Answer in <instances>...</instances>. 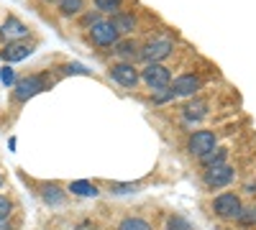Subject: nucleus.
I'll return each instance as SVG.
<instances>
[{
	"label": "nucleus",
	"instance_id": "obj_7",
	"mask_svg": "<svg viewBox=\"0 0 256 230\" xmlns=\"http://www.w3.org/2000/svg\"><path fill=\"white\" fill-rule=\"evenodd\" d=\"M110 77L123 87H136L138 79H141L138 69L134 67V61H118V64H113L110 67Z\"/></svg>",
	"mask_w": 256,
	"mask_h": 230
},
{
	"label": "nucleus",
	"instance_id": "obj_14",
	"mask_svg": "<svg viewBox=\"0 0 256 230\" xmlns=\"http://www.w3.org/2000/svg\"><path fill=\"white\" fill-rule=\"evenodd\" d=\"M208 115V102L195 100V102H187L184 105V118L187 120H202Z\"/></svg>",
	"mask_w": 256,
	"mask_h": 230
},
{
	"label": "nucleus",
	"instance_id": "obj_21",
	"mask_svg": "<svg viewBox=\"0 0 256 230\" xmlns=\"http://www.w3.org/2000/svg\"><path fill=\"white\" fill-rule=\"evenodd\" d=\"M166 230H192V225L182 215H172V218L166 220Z\"/></svg>",
	"mask_w": 256,
	"mask_h": 230
},
{
	"label": "nucleus",
	"instance_id": "obj_24",
	"mask_svg": "<svg viewBox=\"0 0 256 230\" xmlns=\"http://www.w3.org/2000/svg\"><path fill=\"white\" fill-rule=\"evenodd\" d=\"M0 79H3V85H13V79H16L13 69L10 67H3V69H0Z\"/></svg>",
	"mask_w": 256,
	"mask_h": 230
},
{
	"label": "nucleus",
	"instance_id": "obj_20",
	"mask_svg": "<svg viewBox=\"0 0 256 230\" xmlns=\"http://www.w3.org/2000/svg\"><path fill=\"white\" fill-rule=\"evenodd\" d=\"M123 5V0H95V8L100 13H118Z\"/></svg>",
	"mask_w": 256,
	"mask_h": 230
},
{
	"label": "nucleus",
	"instance_id": "obj_2",
	"mask_svg": "<svg viewBox=\"0 0 256 230\" xmlns=\"http://www.w3.org/2000/svg\"><path fill=\"white\" fill-rule=\"evenodd\" d=\"M212 213L223 220H238V215L244 213V205H241V197L233 195V192H223L212 200Z\"/></svg>",
	"mask_w": 256,
	"mask_h": 230
},
{
	"label": "nucleus",
	"instance_id": "obj_9",
	"mask_svg": "<svg viewBox=\"0 0 256 230\" xmlns=\"http://www.w3.org/2000/svg\"><path fill=\"white\" fill-rule=\"evenodd\" d=\"M200 77H195V74H182V77H177L174 82H172V92H174V97H190V95H195L198 90H200Z\"/></svg>",
	"mask_w": 256,
	"mask_h": 230
},
{
	"label": "nucleus",
	"instance_id": "obj_10",
	"mask_svg": "<svg viewBox=\"0 0 256 230\" xmlns=\"http://www.w3.org/2000/svg\"><path fill=\"white\" fill-rule=\"evenodd\" d=\"M0 36H3V41H18V38H26L28 36V26L26 23H20L18 18H8L6 23H3V28H0Z\"/></svg>",
	"mask_w": 256,
	"mask_h": 230
},
{
	"label": "nucleus",
	"instance_id": "obj_4",
	"mask_svg": "<svg viewBox=\"0 0 256 230\" xmlns=\"http://www.w3.org/2000/svg\"><path fill=\"white\" fill-rule=\"evenodd\" d=\"M90 38H92V44L98 46H116L118 44V28L110 23V20H98V23L90 26Z\"/></svg>",
	"mask_w": 256,
	"mask_h": 230
},
{
	"label": "nucleus",
	"instance_id": "obj_23",
	"mask_svg": "<svg viewBox=\"0 0 256 230\" xmlns=\"http://www.w3.org/2000/svg\"><path fill=\"white\" fill-rule=\"evenodd\" d=\"M8 215H10V200L0 197V220H8Z\"/></svg>",
	"mask_w": 256,
	"mask_h": 230
},
{
	"label": "nucleus",
	"instance_id": "obj_6",
	"mask_svg": "<svg viewBox=\"0 0 256 230\" xmlns=\"http://www.w3.org/2000/svg\"><path fill=\"white\" fill-rule=\"evenodd\" d=\"M216 143H218V138H216V133H212V131H195V133L190 136V141H187V151L192 156L200 159L208 151L216 149Z\"/></svg>",
	"mask_w": 256,
	"mask_h": 230
},
{
	"label": "nucleus",
	"instance_id": "obj_27",
	"mask_svg": "<svg viewBox=\"0 0 256 230\" xmlns=\"http://www.w3.org/2000/svg\"><path fill=\"white\" fill-rule=\"evenodd\" d=\"M77 230H90V223H84V225H80Z\"/></svg>",
	"mask_w": 256,
	"mask_h": 230
},
{
	"label": "nucleus",
	"instance_id": "obj_1",
	"mask_svg": "<svg viewBox=\"0 0 256 230\" xmlns=\"http://www.w3.org/2000/svg\"><path fill=\"white\" fill-rule=\"evenodd\" d=\"M141 79L154 92H162V90H166L169 85H172V72H169L162 61H148V64L144 67V72H141Z\"/></svg>",
	"mask_w": 256,
	"mask_h": 230
},
{
	"label": "nucleus",
	"instance_id": "obj_28",
	"mask_svg": "<svg viewBox=\"0 0 256 230\" xmlns=\"http://www.w3.org/2000/svg\"><path fill=\"white\" fill-rule=\"evenodd\" d=\"M251 215H254V223H256V205H254V210H251Z\"/></svg>",
	"mask_w": 256,
	"mask_h": 230
},
{
	"label": "nucleus",
	"instance_id": "obj_22",
	"mask_svg": "<svg viewBox=\"0 0 256 230\" xmlns=\"http://www.w3.org/2000/svg\"><path fill=\"white\" fill-rule=\"evenodd\" d=\"M110 190H113L116 195H131V192L138 190V184H118V182H113V184H110Z\"/></svg>",
	"mask_w": 256,
	"mask_h": 230
},
{
	"label": "nucleus",
	"instance_id": "obj_13",
	"mask_svg": "<svg viewBox=\"0 0 256 230\" xmlns=\"http://www.w3.org/2000/svg\"><path fill=\"white\" fill-rule=\"evenodd\" d=\"M110 23L118 28V33H131L134 28H136V18L131 15V13H113V18H110Z\"/></svg>",
	"mask_w": 256,
	"mask_h": 230
},
{
	"label": "nucleus",
	"instance_id": "obj_18",
	"mask_svg": "<svg viewBox=\"0 0 256 230\" xmlns=\"http://www.w3.org/2000/svg\"><path fill=\"white\" fill-rule=\"evenodd\" d=\"M118 230H152V225L141 218H123L118 223Z\"/></svg>",
	"mask_w": 256,
	"mask_h": 230
},
{
	"label": "nucleus",
	"instance_id": "obj_5",
	"mask_svg": "<svg viewBox=\"0 0 256 230\" xmlns=\"http://www.w3.org/2000/svg\"><path fill=\"white\" fill-rule=\"evenodd\" d=\"M46 87H49V85H46V79H44V77H38V74H34V77H26V79L16 82L13 95H16V100H18V102H26V100H31L34 95L44 92Z\"/></svg>",
	"mask_w": 256,
	"mask_h": 230
},
{
	"label": "nucleus",
	"instance_id": "obj_8",
	"mask_svg": "<svg viewBox=\"0 0 256 230\" xmlns=\"http://www.w3.org/2000/svg\"><path fill=\"white\" fill-rule=\"evenodd\" d=\"M172 49H174V44L169 38H154L141 49V59L144 61H162L172 54Z\"/></svg>",
	"mask_w": 256,
	"mask_h": 230
},
{
	"label": "nucleus",
	"instance_id": "obj_19",
	"mask_svg": "<svg viewBox=\"0 0 256 230\" xmlns=\"http://www.w3.org/2000/svg\"><path fill=\"white\" fill-rule=\"evenodd\" d=\"M44 202L46 205H62L64 202V195H62V190L56 184H46L44 187Z\"/></svg>",
	"mask_w": 256,
	"mask_h": 230
},
{
	"label": "nucleus",
	"instance_id": "obj_30",
	"mask_svg": "<svg viewBox=\"0 0 256 230\" xmlns=\"http://www.w3.org/2000/svg\"><path fill=\"white\" fill-rule=\"evenodd\" d=\"M0 184H3V179H0Z\"/></svg>",
	"mask_w": 256,
	"mask_h": 230
},
{
	"label": "nucleus",
	"instance_id": "obj_11",
	"mask_svg": "<svg viewBox=\"0 0 256 230\" xmlns=\"http://www.w3.org/2000/svg\"><path fill=\"white\" fill-rule=\"evenodd\" d=\"M34 54V46L31 44H24V41H10V44L0 51V56H3L6 61H24Z\"/></svg>",
	"mask_w": 256,
	"mask_h": 230
},
{
	"label": "nucleus",
	"instance_id": "obj_3",
	"mask_svg": "<svg viewBox=\"0 0 256 230\" xmlns=\"http://www.w3.org/2000/svg\"><path fill=\"white\" fill-rule=\"evenodd\" d=\"M233 179H236V172L233 166L228 164H216V166H208V172L202 174V182L210 190H220V187H228Z\"/></svg>",
	"mask_w": 256,
	"mask_h": 230
},
{
	"label": "nucleus",
	"instance_id": "obj_25",
	"mask_svg": "<svg viewBox=\"0 0 256 230\" xmlns=\"http://www.w3.org/2000/svg\"><path fill=\"white\" fill-rule=\"evenodd\" d=\"M64 72H67V74H90V69H84L82 64H67Z\"/></svg>",
	"mask_w": 256,
	"mask_h": 230
},
{
	"label": "nucleus",
	"instance_id": "obj_26",
	"mask_svg": "<svg viewBox=\"0 0 256 230\" xmlns=\"http://www.w3.org/2000/svg\"><path fill=\"white\" fill-rule=\"evenodd\" d=\"M0 230H10V225H8L6 220H0Z\"/></svg>",
	"mask_w": 256,
	"mask_h": 230
},
{
	"label": "nucleus",
	"instance_id": "obj_12",
	"mask_svg": "<svg viewBox=\"0 0 256 230\" xmlns=\"http://www.w3.org/2000/svg\"><path fill=\"white\" fill-rule=\"evenodd\" d=\"M123 61H134V59H141V49L134 44V41H118L116 49H113Z\"/></svg>",
	"mask_w": 256,
	"mask_h": 230
},
{
	"label": "nucleus",
	"instance_id": "obj_16",
	"mask_svg": "<svg viewBox=\"0 0 256 230\" xmlns=\"http://www.w3.org/2000/svg\"><path fill=\"white\" fill-rule=\"evenodd\" d=\"M56 8H59L62 15H77L84 8V0H59Z\"/></svg>",
	"mask_w": 256,
	"mask_h": 230
},
{
	"label": "nucleus",
	"instance_id": "obj_15",
	"mask_svg": "<svg viewBox=\"0 0 256 230\" xmlns=\"http://www.w3.org/2000/svg\"><path fill=\"white\" fill-rule=\"evenodd\" d=\"M70 192L77 195V197H95L98 195V187L90 184V182H84V179H77L70 184Z\"/></svg>",
	"mask_w": 256,
	"mask_h": 230
},
{
	"label": "nucleus",
	"instance_id": "obj_29",
	"mask_svg": "<svg viewBox=\"0 0 256 230\" xmlns=\"http://www.w3.org/2000/svg\"><path fill=\"white\" fill-rule=\"evenodd\" d=\"M44 3H52V0H44Z\"/></svg>",
	"mask_w": 256,
	"mask_h": 230
},
{
	"label": "nucleus",
	"instance_id": "obj_17",
	"mask_svg": "<svg viewBox=\"0 0 256 230\" xmlns=\"http://www.w3.org/2000/svg\"><path fill=\"white\" fill-rule=\"evenodd\" d=\"M226 156H228L226 149H212L205 156H200V161H202V166L208 169V166H216V164H226Z\"/></svg>",
	"mask_w": 256,
	"mask_h": 230
}]
</instances>
